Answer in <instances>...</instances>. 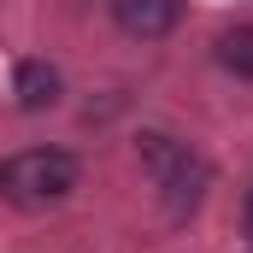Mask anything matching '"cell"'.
Returning <instances> with one entry per match:
<instances>
[{
  "label": "cell",
  "mask_w": 253,
  "mask_h": 253,
  "mask_svg": "<svg viewBox=\"0 0 253 253\" xmlns=\"http://www.w3.org/2000/svg\"><path fill=\"white\" fill-rule=\"evenodd\" d=\"M141 159H147V171H153V183L165 189V206L183 218L200 206V194H206V159H194L183 141H171V135H141Z\"/></svg>",
  "instance_id": "cell-2"
},
{
  "label": "cell",
  "mask_w": 253,
  "mask_h": 253,
  "mask_svg": "<svg viewBox=\"0 0 253 253\" xmlns=\"http://www.w3.org/2000/svg\"><path fill=\"white\" fill-rule=\"evenodd\" d=\"M248 224H253V194H248Z\"/></svg>",
  "instance_id": "cell-6"
},
{
  "label": "cell",
  "mask_w": 253,
  "mask_h": 253,
  "mask_svg": "<svg viewBox=\"0 0 253 253\" xmlns=\"http://www.w3.org/2000/svg\"><path fill=\"white\" fill-rule=\"evenodd\" d=\"M59 71L53 65H42V59H24L18 65V83H12V94H18V106L24 112H47L53 100H59Z\"/></svg>",
  "instance_id": "cell-4"
},
{
  "label": "cell",
  "mask_w": 253,
  "mask_h": 253,
  "mask_svg": "<svg viewBox=\"0 0 253 253\" xmlns=\"http://www.w3.org/2000/svg\"><path fill=\"white\" fill-rule=\"evenodd\" d=\"M112 18L124 36H141V42H159L177 30L183 18V0H112Z\"/></svg>",
  "instance_id": "cell-3"
},
{
  "label": "cell",
  "mask_w": 253,
  "mask_h": 253,
  "mask_svg": "<svg viewBox=\"0 0 253 253\" xmlns=\"http://www.w3.org/2000/svg\"><path fill=\"white\" fill-rule=\"evenodd\" d=\"M77 189V159L59 147H24L0 165V194L12 206H53Z\"/></svg>",
  "instance_id": "cell-1"
},
{
  "label": "cell",
  "mask_w": 253,
  "mask_h": 253,
  "mask_svg": "<svg viewBox=\"0 0 253 253\" xmlns=\"http://www.w3.org/2000/svg\"><path fill=\"white\" fill-rule=\"evenodd\" d=\"M218 65L236 77H253V24H236L218 36Z\"/></svg>",
  "instance_id": "cell-5"
}]
</instances>
